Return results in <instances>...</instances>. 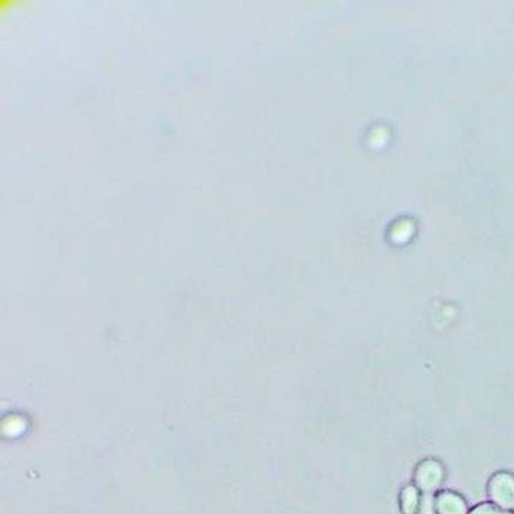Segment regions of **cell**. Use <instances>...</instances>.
Wrapping results in <instances>:
<instances>
[{
  "mask_svg": "<svg viewBox=\"0 0 514 514\" xmlns=\"http://www.w3.org/2000/svg\"><path fill=\"white\" fill-rule=\"evenodd\" d=\"M490 496L501 507H514V478L505 473L496 475L490 482Z\"/></svg>",
  "mask_w": 514,
  "mask_h": 514,
  "instance_id": "obj_1",
  "label": "cell"
},
{
  "mask_svg": "<svg viewBox=\"0 0 514 514\" xmlns=\"http://www.w3.org/2000/svg\"><path fill=\"white\" fill-rule=\"evenodd\" d=\"M442 471L438 463L427 462L419 466L416 472V482L423 490H434L440 484Z\"/></svg>",
  "mask_w": 514,
  "mask_h": 514,
  "instance_id": "obj_2",
  "label": "cell"
},
{
  "mask_svg": "<svg viewBox=\"0 0 514 514\" xmlns=\"http://www.w3.org/2000/svg\"><path fill=\"white\" fill-rule=\"evenodd\" d=\"M439 514H465L466 507L458 496L453 493H443L438 500Z\"/></svg>",
  "mask_w": 514,
  "mask_h": 514,
  "instance_id": "obj_3",
  "label": "cell"
},
{
  "mask_svg": "<svg viewBox=\"0 0 514 514\" xmlns=\"http://www.w3.org/2000/svg\"><path fill=\"white\" fill-rule=\"evenodd\" d=\"M472 514H500L493 507H489V505H481V507L475 509Z\"/></svg>",
  "mask_w": 514,
  "mask_h": 514,
  "instance_id": "obj_4",
  "label": "cell"
}]
</instances>
